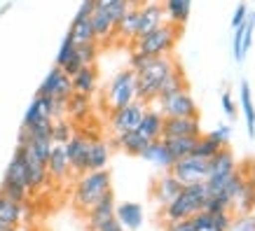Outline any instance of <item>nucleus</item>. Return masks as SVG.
Returning a JSON list of instances; mask_svg holds the SVG:
<instances>
[{
    "label": "nucleus",
    "mask_w": 255,
    "mask_h": 231,
    "mask_svg": "<svg viewBox=\"0 0 255 231\" xmlns=\"http://www.w3.org/2000/svg\"><path fill=\"white\" fill-rule=\"evenodd\" d=\"M176 70V61L166 56H152L143 68L136 70V98L143 103H155L157 91L166 77Z\"/></svg>",
    "instance_id": "nucleus-1"
},
{
    "label": "nucleus",
    "mask_w": 255,
    "mask_h": 231,
    "mask_svg": "<svg viewBox=\"0 0 255 231\" xmlns=\"http://www.w3.org/2000/svg\"><path fill=\"white\" fill-rule=\"evenodd\" d=\"M206 187L204 182H194V185H183V189L178 192V196L173 201H169L162 208L164 222H178V220H187L192 217L197 210H204V203H206Z\"/></svg>",
    "instance_id": "nucleus-2"
},
{
    "label": "nucleus",
    "mask_w": 255,
    "mask_h": 231,
    "mask_svg": "<svg viewBox=\"0 0 255 231\" xmlns=\"http://www.w3.org/2000/svg\"><path fill=\"white\" fill-rule=\"evenodd\" d=\"M178 28L180 26H176V23H171V21L159 23L150 33L136 38V52H140V54H145V56H166L173 49V45H176L178 35H180Z\"/></svg>",
    "instance_id": "nucleus-3"
},
{
    "label": "nucleus",
    "mask_w": 255,
    "mask_h": 231,
    "mask_svg": "<svg viewBox=\"0 0 255 231\" xmlns=\"http://www.w3.org/2000/svg\"><path fill=\"white\" fill-rule=\"evenodd\" d=\"M108 189H113L108 170H87L80 175L78 187H75V206L80 210H89Z\"/></svg>",
    "instance_id": "nucleus-4"
},
{
    "label": "nucleus",
    "mask_w": 255,
    "mask_h": 231,
    "mask_svg": "<svg viewBox=\"0 0 255 231\" xmlns=\"http://www.w3.org/2000/svg\"><path fill=\"white\" fill-rule=\"evenodd\" d=\"M234 170H237V159L230 147H220L213 156L209 159V175L204 180V187H206V194H218L223 192L225 182L230 180Z\"/></svg>",
    "instance_id": "nucleus-5"
},
{
    "label": "nucleus",
    "mask_w": 255,
    "mask_h": 231,
    "mask_svg": "<svg viewBox=\"0 0 255 231\" xmlns=\"http://www.w3.org/2000/svg\"><path fill=\"white\" fill-rule=\"evenodd\" d=\"M108 105L110 110H120L124 105H129L131 100H136V70L127 68L120 70L113 82L108 84Z\"/></svg>",
    "instance_id": "nucleus-6"
},
{
    "label": "nucleus",
    "mask_w": 255,
    "mask_h": 231,
    "mask_svg": "<svg viewBox=\"0 0 255 231\" xmlns=\"http://www.w3.org/2000/svg\"><path fill=\"white\" fill-rule=\"evenodd\" d=\"M171 173L178 177V182L183 185H194V182H204L209 175V161L201 159V156H183L171 166Z\"/></svg>",
    "instance_id": "nucleus-7"
},
{
    "label": "nucleus",
    "mask_w": 255,
    "mask_h": 231,
    "mask_svg": "<svg viewBox=\"0 0 255 231\" xmlns=\"http://www.w3.org/2000/svg\"><path fill=\"white\" fill-rule=\"evenodd\" d=\"M157 105H159V112L164 117H197V103H194L192 93L183 89V91L178 93H171L166 98H159L155 100Z\"/></svg>",
    "instance_id": "nucleus-8"
},
{
    "label": "nucleus",
    "mask_w": 255,
    "mask_h": 231,
    "mask_svg": "<svg viewBox=\"0 0 255 231\" xmlns=\"http://www.w3.org/2000/svg\"><path fill=\"white\" fill-rule=\"evenodd\" d=\"M145 103L143 100H131L129 105H124V108L120 110H113V119H110V126H113V131H115V136H120V133H127V131H136L140 124V117H143V112H145Z\"/></svg>",
    "instance_id": "nucleus-9"
},
{
    "label": "nucleus",
    "mask_w": 255,
    "mask_h": 231,
    "mask_svg": "<svg viewBox=\"0 0 255 231\" xmlns=\"http://www.w3.org/2000/svg\"><path fill=\"white\" fill-rule=\"evenodd\" d=\"M89 145H92V138H87L85 133H73L70 140L66 143V156H68L70 170L73 173H87V159H89Z\"/></svg>",
    "instance_id": "nucleus-10"
},
{
    "label": "nucleus",
    "mask_w": 255,
    "mask_h": 231,
    "mask_svg": "<svg viewBox=\"0 0 255 231\" xmlns=\"http://www.w3.org/2000/svg\"><path fill=\"white\" fill-rule=\"evenodd\" d=\"M38 93L40 96H56V98L68 100L70 93H73V79H70L59 66H54V68L47 73L45 79H42Z\"/></svg>",
    "instance_id": "nucleus-11"
},
{
    "label": "nucleus",
    "mask_w": 255,
    "mask_h": 231,
    "mask_svg": "<svg viewBox=\"0 0 255 231\" xmlns=\"http://www.w3.org/2000/svg\"><path fill=\"white\" fill-rule=\"evenodd\" d=\"M115 206H117L115 194H113V189H108L92 208L87 210V227H89V231H99L106 222H110L115 217Z\"/></svg>",
    "instance_id": "nucleus-12"
},
{
    "label": "nucleus",
    "mask_w": 255,
    "mask_h": 231,
    "mask_svg": "<svg viewBox=\"0 0 255 231\" xmlns=\"http://www.w3.org/2000/svg\"><path fill=\"white\" fill-rule=\"evenodd\" d=\"M173 136H201L199 115L197 117H164L162 138H173Z\"/></svg>",
    "instance_id": "nucleus-13"
},
{
    "label": "nucleus",
    "mask_w": 255,
    "mask_h": 231,
    "mask_svg": "<svg viewBox=\"0 0 255 231\" xmlns=\"http://www.w3.org/2000/svg\"><path fill=\"white\" fill-rule=\"evenodd\" d=\"M115 220L122 224L124 231H138L143 227V220H145L143 206L136 201H124V203L115 206Z\"/></svg>",
    "instance_id": "nucleus-14"
},
{
    "label": "nucleus",
    "mask_w": 255,
    "mask_h": 231,
    "mask_svg": "<svg viewBox=\"0 0 255 231\" xmlns=\"http://www.w3.org/2000/svg\"><path fill=\"white\" fill-rule=\"evenodd\" d=\"M140 159H145L147 163H152V166H157V168H162V170H171V166L176 163V159L171 156L169 147H166V143L162 138L150 140L147 147L143 150V154H140Z\"/></svg>",
    "instance_id": "nucleus-15"
},
{
    "label": "nucleus",
    "mask_w": 255,
    "mask_h": 231,
    "mask_svg": "<svg viewBox=\"0 0 255 231\" xmlns=\"http://www.w3.org/2000/svg\"><path fill=\"white\" fill-rule=\"evenodd\" d=\"M23 159H26V173H28V189H31V192H38V189H42V187L47 185V180H49L47 166L40 161L28 147H23Z\"/></svg>",
    "instance_id": "nucleus-16"
},
{
    "label": "nucleus",
    "mask_w": 255,
    "mask_h": 231,
    "mask_svg": "<svg viewBox=\"0 0 255 231\" xmlns=\"http://www.w3.org/2000/svg\"><path fill=\"white\" fill-rule=\"evenodd\" d=\"M164 21H166V16H164V7L159 2H145L138 7V35H145Z\"/></svg>",
    "instance_id": "nucleus-17"
},
{
    "label": "nucleus",
    "mask_w": 255,
    "mask_h": 231,
    "mask_svg": "<svg viewBox=\"0 0 255 231\" xmlns=\"http://www.w3.org/2000/svg\"><path fill=\"white\" fill-rule=\"evenodd\" d=\"M2 182H12V185H19V187H26L28 189V173H26V159H23V147L16 145L14 154L7 163V170H5V177ZM31 192V189H28Z\"/></svg>",
    "instance_id": "nucleus-18"
},
{
    "label": "nucleus",
    "mask_w": 255,
    "mask_h": 231,
    "mask_svg": "<svg viewBox=\"0 0 255 231\" xmlns=\"http://www.w3.org/2000/svg\"><path fill=\"white\" fill-rule=\"evenodd\" d=\"M183 189V182H178V177L171 173V170H166L159 180H157V185H155V199L159 206H166L169 201H173L178 196V192Z\"/></svg>",
    "instance_id": "nucleus-19"
},
{
    "label": "nucleus",
    "mask_w": 255,
    "mask_h": 231,
    "mask_svg": "<svg viewBox=\"0 0 255 231\" xmlns=\"http://www.w3.org/2000/svg\"><path fill=\"white\" fill-rule=\"evenodd\" d=\"M23 220V203L9 199L0 192V229L5 227H16Z\"/></svg>",
    "instance_id": "nucleus-20"
},
{
    "label": "nucleus",
    "mask_w": 255,
    "mask_h": 231,
    "mask_svg": "<svg viewBox=\"0 0 255 231\" xmlns=\"http://www.w3.org/2000/svg\"><path fill=\"white\" fill-rule=\"evenodd\" d=\"M162 124H164V115L157 108H145L143 117H140V124L136 131L143 133L147 140L162 138Z\"/></svg>",
    "instance_id": "nucleus-21"
},
{
    "label": "nucleus",
    "mask_w": 255,
    "mask_h": 231,
    "mask_svg": "<svg viewBox=\"0 0 255 231\" xmlns=\"http://www.w3.org/2000/svg\"><path fill=\"white\" fill-rule=\"evenodd\" d=\"M47 173L54 180H63L70 173V163L63 145H56V143L52 145V152H49V159H47Z\"/></svg>",
    "instance_id": "nucleus-22"
},
{
    "label": "nucleus",
    "mask_w": 255,
    "mask_h": 231,
    "mask_svg": "<svg viewBox=\"0 0 255 231\" xmlns=\"http://www.w3.org/2000/svg\"><path fill=\"white\" fill-rule=\"evenodd\" d=\"M147 143H150V140H147L143 133H138V131L120 133V136H115V140H113V145L120 147V150H124L127 154H131V156H140L143 150L147 147Z\"/></svg>",
    "instance_id": "nucleus-23"
},
{
    "label": "nucleus",
    "mask_w": 255,
    "mask_h": 231,
    "mask_svg": "<svg viewBox=\"0 0 255 231\" xmlns=\"http://www.w3.org/2000/svg\"><path fill=\"white\" fill-rule=\"evenodd\" d=\"M73 79V91L75 93H85V96H92L96 91V82H99V73H96V66H85L82 70H78L75 75L70 77Z\"/></svg>",
    "instance_id": "nucleus-24"
},
{
    "label": "nucleus",
    "mask_w": 255,
    "mask_h": 231,
    "mask_svg": "<svg viewBox=\"0 0 255 231\" xmlns=\"http://www.w3.org/2000/svg\"><path fill=\"white\" fill-rule=\"evenodd\" d=\"M164 16L166 21L183 26L190 19V9H192V0H164Z\"/></svg>",
    "instance_id": "nucleus-25"
},
{
    "label": "nucleus",
    "mask_w": 255,
    "mask_h": 231,
    "mask_svg": "<svg viewBox=\"0 0 255 231\" xmlns=\"http://www.w3.org/2000/svg\"><path fill=\"white\" fill-rule=\"evenodd\" d=\"M110 159V147L108 143L94 138L92 145H89V159H87V170H103L108 166Z\"/></svg>",
    "instance_id": "nucleus-26"
},
{
    "label": "nucleus",
    "mask_w": 255,
    "mask_h": 231,
    "mask_svg": "<svg viewBox=\"0 0 255 231\" xmlns=\"http://www.w3.org/2000/svg\"><path fill=\"white\" fill-rule=\"evenodd\" d=\"M197 138H199V136H173V138H162V140L166 143V147H169L171 156L178 161V159L192 154L194 145H197Z\"/></svg>",
    "instance_id": "nucleus-27"
},
{
    "label": "nucleus",
    "mask_w": 255,
    "mask_h": 231,
    "mask_svg": "<svg viewBox=\"0 0 255 231\" xmlns=\"http://www.w3.org/2000/svg\"><path fill=\"white\" fill-rule=\"evenodd\" d=\"M239 93H241V110H244V117H246L248 136L255 138V105H253V98H251V84L246 79H241Z\"/></svg>",
    "instance_id": "nucleus-28"
},
{
    "label": "nucleus",
    "mask_w": 255,
    "mask_h": 231,
    "mask_svg": "<svg viewBox=\"0 0 255 231\" xmlns=\"http://www.w3.org/2000/svg\"><path fill=\"white\" fill-rule=\"evenodd\" d=\"M92 21V28H94V35L96 40H108L113 33H115V23L106 14V9H94V14L89 16Z\"/></svg>",
    "instance_id": "nucleus-29"
},
{
    "label": "nucleus",
    "mask_w": 255,
    "mask_h": 231,
    "mask_svg": "<svg viewBox=\"0 0 255 231\" xmlns=\"http://www.w3.org/2000/svg\"><path fill=\"white\" fill-rule=\"evenodd\" d=\"M183 89H187V79H185V75H183V70L176 66V70H173V73H171V75L162 82V86H159V91H157V98L155 100L166 98V96L183 91Z\"/></svg>",
    "instance_id": "nucleus-30"
},
{
    "label": "nucleus",
    "mask_w": 255,
    "mask_h": 231,
    "mask_svg": "<svg viewBox=\"0 0 255 231\" xmlns=\"http://www.w3.org/2000/svg\"><path fill=\"white\" fill-rule=\"evenodd\" d=\"M115 31L127 40H136V35H138V7L127 9V14L120 19V23L115 26Z\"/></svg>",
    "instance_id": "nucleus-31"
},
{
    "label": "nucleus",
    "mask_w": 255,
    "mask_h": 231,
    "mask_svg": "<svg viewBox=\"0 0 255 231\" xmlns=\"http://www.w3.org/2000/svg\"><path fill=\"white\" fill-rule=\"evenodd\" d=\"M70 35H73V40H75V45H80V42H92V40H96V35H94V28H92V21L89 19H82V21H73L70 23ZM99 42V40H96Z\"/></svg>",
    "instance_id": "nucleus-32"
},
{
    "label": "nucleus",
    "mask_w": 255,
    "mask_h": 231,
    "mask_svg": "<svg viewBox=\"0 0 255 231\" xmlns=\"http://www.w3.org/2000/svg\"><path fill=\"white\" fill-rule=\"evenodd\" d=\"M66 112L73 117H78V119H82V117L89 112V96H85V93H70V98L66 100Z\"/></svg>",
    "instance_id": "nucleus-33"
},
{
    "label": "nucleus",
    "mask_w": 255,
    "mask_h": 231,
    "mask_svg": "<svg viewBox=\"0 0 255 231\" xmlns=\"http://www.w3.org/2000/svg\"><path fill=\"white\" fill-rule=\"evenodd\" d=\"M42 119H52V117L47 115V110L42 108V100H40V96H35L33 98V103L28 105V110H26V115H23V129H28V126H33V124L42 122Z\"/></svg>",
    "instance_id": "nucleus-34"
},
{
    "label": "nucleus",
    "mask_w": 255,
    "mask_h": 231,
    "mask_svg": "<svg viewBox=\"0 0 255 231\" xmlns=\"http://www.w3.org/2000/svg\"><path fill=\"white\" fill-rule=\"evenodd\" d=\"M220 147H223V145H218V143L211 138L209 133H206V136L201 133L199 138H197V145H194L192 154H194V156H201V159H206V161H209V159L218 152V150H220Z\"/></svg>",
    "instance_id": "nucleus-35"
},
{
    "label": "nucleus",
    "mask_w": 255,
    "mask_h": 231,
    "mask_svg": "<svg viewBox=\"0 0 255 231\" xmlns=\"http://www.w3.org/2000/svg\"><path fill=\"white\" fill-rule=\"evenodd\" d=\"M70 136H73V124L66 122L63 117H59V119H54L52 122V143H56V145H66L70 140Z\"/></svg>",
    "instance_id": "nucleus-36"
},
{
    "label": "nucleus",
    "mask_w": 255,
    "mask_h": 231,
    "mask_svg": "<svg viewBox=\"0 0 255 231\" xmlns=\"http://www.w3.org/2000/svg\"><path fill=\"white\" fill-rule=\"evenodd\" d=\"M52 145H54V143H52L49 138H31L26 147H28V150L38 156L40 161L47 166V159H49V152H52Z\"/></svg>",
    "instance_id": "nucleus-37"
},
{
    "label": "nucleus",
    "mask_w": 255,
    "mask_h": 231,
    "mask_svg": "<svg viewBox=\"0 0 255 231\" xmlns=\"http://www.w3.org/2000/svg\"><path fill=\"white\" fill-rule=\"evenodd\" d=\"M75 52H78V56L82 59L85 66H92V63L96 61V56H99V42H96V40H92V42H80V45H75Z\"/></svg>",
    "instance_id": "nucleus-38"
},
{
    "label": "nucleus",
    "mask_w": 255,
    "mask_h": 231,
    "mask_svg": "<svg viewBox=\"0 0 255 231\" xmlns=\"http://www.w3.org/2000/svg\"><path fill=\"white\" fill-rule=\"evenodd\" d=\"M73 54H75V40H73V35H70V33H66V38H63L61 47H59V52H56L54 66H59V68H61L63 63L68 61Z\"/></svg>",
    "instance_id": "nucleus-39"
},
{
    "label": "nucleus",
    "mask_w": 255,
    "mask_h": 231,
    "mask_svg": "<svg viewBox=\"0 0 255 231\" xmlns=\"http://www.w3.org/2000/svg\"><path fill=\"white\" fill-rule=\"evenodd\" d=\"M227 231H255V215L253 213L232 215V224H230Z\"/></svg>",
    "instance_id": "nucleus-40"
},
{
    "label": "nucleus",
    "mask_w": 255,
    "mask_h": 231,
    "mask_svg": "<svg viewBox=\"0 0 255 231\" xmlns=\"http://www.w3.org/2000/svg\"><path fill=\"white\" fill-rule=\"evenodd\" d=\"M194 231H213V213L209 210H197L192 217H190Z\"/></svg>",
    "instance_id": "nucleus-41"
},
{
    "label": "nucleus",
    "mask_w": 255,
    "mask_h": 231,
    "mask_svg": "<svg viewBox=\"0 0 255 231\" xmlns=\"http://www.w3.org/2000/svg\"><path fill=\"white\" fill-rule=\"evenodd\" d=\"M209 136L216 140L218 145L227 147V145H230V138H232V126H227V124H220V126H216V129H213Z\"/></svg>",
    "instance_id": "nucleus-42"
},
{
    "label": "nucleus",
    "mask_w": 255,
    "mask_h": 231,
    "mask_svg": "<svg viewBox=\"0 0 255 231\" xmlns=\"http://www.w3.org/2000/svg\"><path fill=\"white\" fill-rule=\"evenodd\" d=\"M230 224H232V213H230V210L213 213V231H227Z\"/></svg>",
    "instance_id": "nucleus-43"
},
{
    "label": "nucleus",
    "mask_w": 255,
    "mask_h": 231,
    "mask_svg": "<svg viewBox=\"0 0 255 231\" xmlns=\"http://www.w3.org/2000/svg\"><path fill=\"white\" fill-rule=\"evenodd\" d=\"M127 9H129V2L127 0H120V2H115V5H110V7H106V14L113 19V23H120V19H122L124 14H127Z\"/></svg>",
    "instance_id": "nucleus-44"
},
{
    "label": "nucleus",
    "mask_w": 255,
    "mask_h": 231,
    "mask_svg": "<svg viewBox=\"0 0 255 231\" xmlns=\"http://www.w3.org/2000/svg\"><path fill=\"white\" fill-rule=\"evenodd\" d=\"M82 68H85V63H82V59L78 56V52H75V54L70 56L68 61H66V63L61 66V70H63V73H66L68 77H73L75 73H78V70H82Z\"/></svg>",
    "instance_id": "nucleus-45"
},
{
    "label": "nucleus",
    "mask_w": 255,
    "mask_h": 231,
    "mask_svg": "<svg viewBox=\"0 0 255 231\" xmlns=\"http://www.w3.org/2000/svg\"><path fill=\"white\" fill-rule=\"evenodd\" d=\"M94 9H96L94 0H82V5H80L78 14H75V19H73V21H82V19H89V16L94 14Z\"/></svg>",
    "instance_id": "nucleus-46"
},
{
    "label": "nucleus",
    "mask_w": 255,
    "mask_h": 231,
    "mask_svg": "<svg viewBox=\"0 0 255 231\" xmlns=\"http://www.w3.org/2000/svg\"><path fill=\"white\" fill-rule=\"evenodd\" d=\"M220 100H223V110H225V115L230 117V119H237V108H234L232 93H227V91H225L223 96H220Z\"/></svg>",
    "instance_id": "nucleus-47"
},
{
    "label": "nucleus",
    "mask_w": 255,
    "mask_h": 231,
    "mask_svg": "<svg viewBox=\"0 0 255 231\" xmlns=\"http://www.w3.org/2000/svg\"><path fill=\"white\" fill-rule=\"evenodd\" d=\"M246 16H248V7H246V2H239V5H237V9H234V14H232V28L241 26V23L246 21Z\"/></svg>",
    "instance_id": "nucleus-48"
},
{
    "label": "nucleus",
    "mask_w": 255,
    "mask_h": 231,
    "mask_svg": "<svg viewBox=\"0 0 255 231\" xmlns=\"http://www.w3.org/2000/svg\"><path fill=\"white\" fill-rule=\"evenodd\" d=\"M166 231H194V227L190 222V217H187V220H178V222L166 224Z\"/></svg>",
    "instance_id": "nucleus-49"
},
{
    "label": "nucleus",
    "mask_w": 255,
    "mask_h": 231,
    "mask_svg": "<svg viewBox=\"0 0 255 231\" xmlns=\"http://www.w3.org/2000/svg\"><path fill=\"white\" fill-rule=\"evenodd\" d=\"M150 59H152V56H145V54H140V52H133V54H131V61H129V63H131V70L143 68V66H145Z\"/></svg>",
    "instance_id": "nucleus-50"
},
{
    "label": "nucleus",
    "mask_w": 255,
    "mask_h": 231,
    "mask_svg": "<svg viewBox=\"0 0 255 231\" xmlns=\"http://www.w3.org/2000/svg\"><path fill=\"white\" fill-rule=\"evenodd\" d=\"M115 2H120V0H94L96 9H106V7H110V5H115Z\"/></svg>",
    "instance_id": "nucleus-51"
},
{
    "label": "nucleus",
    "mask_w": 255,
    "mask_h": 231,
    "mask_svg": "<svg viewBox=\"0 0 255 231\" xmlns=\"http://www.w3.org/2000/svg\"><path fill=\"white\" fill-rule=\"evenodd\" d=\"M246 175H248V180H251V185L255 187V159H253V161H251V163H248Z\"/></svg>",
    "instance_id": "nucleus-52"
},
{
    "label": "nucleus",
    "mask_w": 255,
    "mask_h": 231,
    "mask_svg": "<svg viewBox=\"0 0 255 231\" xmlns=\"http://www.w3.org/2000/svg\"><path fill=\"white\" fill-rule=\"evenodd\" d=\"M2 231H28V229H23V227H19V224H16V227H5Z\"/></svg>",
    "instance_id": "nucleus-53"
},
{
    "label": "nucleus",
    "mask_w": 255,
    "mask_h": 231,
    "mask_svg": "<svg viewBox=\"0 0 255 231\" xmlns=\"http://www.w3.org/2000/svg\"><path fill=\"white\" fill-rule=\"evenodd\" d=\"M9 7H12V2H7V5H5V7H0V16L5 14V12H7V9H9Z\"/></svg>",
    "instance_id": "nucleus-54"
},
{
    "label": "nucleus",
    "mask_w": 255,
    "mask_h": 231,
    "mask_svg": "<svg viewBox=\"0 0 255 231\" xmlns=\"http://www.w3.org/2000/svg\"><path fill=\"white\" fill-rule=\"evenodd\" d=\"M251 213H253V215H255V206H253V210H251Z\"/></svg>",
    "instance_id": "nucleus-55"
},
{
    "label": "nucleus",
    "mask_w": 255,
    "mask_h": 231,
    "mask_svg": "<svg viewBox=\"0 0 255 231\" xmlns=\"http://www.w3.org/2000/svg\"><path fill=\"white\" fill-rule=\"evenodd\" d=\"M117 231H124V229H117Z\"/></svg>",
    "instance_id": "nucleus-56"
},
{
    "label": "nucleus",
    "mask_w": 255,
    "mask_h": 231,
    "mask_svg": "<svg viewBox=\"0 0 255 231\" xmlns=\"http://www.w3.org/2000/svg\"><path fill=\"white\" fill-rule=\"evenodd\" d=\"M159 2H164V0H159Z\"/></svg>",
    "instance_id": "nucleus-57"
}]
</instances>
